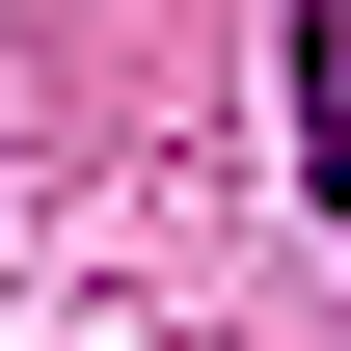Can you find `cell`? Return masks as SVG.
Wrapping results in <instances>:
<instances>
[{
    "mask_svg": "<svg viewBox=\"0 0 351 351\" xmlns=\"http://www.w3.org/2000/svg\"><path fill=\"white\" fill-rule=\"evenodd\" d=\"M298 135H324V217H351V0L298 27Z\"/></svg>",
    "mask_w": 351,
    "mask_h": 351,
    "instance_id": "6da1fadb",
    "label": "cell"
}]
</instances>
